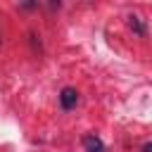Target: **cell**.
<instances>
[{
	"label": "cell",
	"mask_w": 152,
	"mask_h": 152,
	"mask_svg": "<svg viewBox=\"0 0 152 152\" xmlns=\"http://www.w3.org/2000/svg\"><path fill=\"white\" fill-rule=\"evenodd\" d=\"M128 26H131V31H133L135 36H140V38H145V36H147V28H145V24H142L138 17H133V14L128 17Z\"/></svg>",
	"instance_id": "3"
},
{
	"label": "cell",
	"mask_w": 152,
	"mask_h": 152,
	"mask_svg": "<svg viewBox=\"0 0 152 152\" xmlns=\"http://www.w3.org/2000/svg\"><path fill=\"white\" fill-rule=\"evenodd\" d=\"M76 102H78V93L74 88H62V93H59V107L64 112H69V109L76 107Z\"/></svg>",
	"instance_id": "1"
},
{
	"label": "cell",
	"mask_w": 152,
	"mask_h": 152,
	"mask_svg": "<svg viewBox=\"0 0 152 152\" xmlns=\"http://www.w3.org/2000/svg\"><path fill=\"white\" fill-rule=\"evenodd\" d=\"M83 147H86V152H104V142L93 133L83 138Z\"/></svg>",
	"instance_id": "2"
},
{
	"label": "cell",
	"mask_w": 152,
	"mask_h": 152,
	"mask_svg": "<svg viewBox=\"0 0 152 152\" xmlns=\"http://www.w3.org/2000/svg\"><path fill=\"white\" fill-rule=\"evenodd\" d=\"M142 152H152V142H145L142 145Z\"/></svg>",
	"instance_id": "4"
}]
</instances>
